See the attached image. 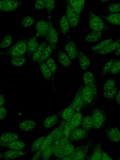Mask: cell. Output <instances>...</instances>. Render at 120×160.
Wrapping results in <instances>:
<instances>
[{
  "label": "cell",
  "instance_id": "cell-1",
  "mask_svg": "<svg viewBox=\"0 0 120 160\" xmlns=\"http://www.w3.org/2000/svg\"><path fill=\"white\" fill-rule=\"evenodd\" d=\"M89 108L93 122V129L95 131L99 130L106 125L107 114L103 108L96 107L94 104Z\"/></svg>",
  "mask_w": 120,
  "mask_h": 160
},
{
  "label": "cell",
  "instance_id": "cell-2",
  "mask_svg": "<svg viewBox=\"0 0 120 160\" xmlns=\"http://www.w3.org/2000/svg\"><path fill=\"white\" fill-rule=\"evenodd\" d=\"M82 94L83 106L82 110L84 111L87 108H90L92 105L94 104L95 101L98 98L97 84L89 86L83 84Z\"/></svg>",
  "mask_w": 120,
  "mask_h": 160
},
{
  "label": "cell",
  "instance_id": "cell-3",
  "mask_svg": "<svg viewBox=\"0 0 120 160\" xmlns=\"http://www.w3.org/2000/svg\"><path fill=\"white\" fill-rule=\"evenodd\" d=\"M28 39L25 37L12 46L0 53L1 55L8 57H17L25 55L27 52Z\"/></svg>",
  "mask_w": 120,
  "mask_h": 160
},
{
  "label": "cell",
  "instance_id": "cell-4",
  "mask_svg": "<svg viewBox=\"0 0 120 160\" xmlns=\"http://www.w3.org/2000/svg\"><path fill=\"white\" fill-rule=\"evenodd\" d=\"M89 31L96 32H107L111 29L106 25L102 18L96 15L90 9L88 13V28Z\"/></svg>",
  "mask_w": 120,
  "mask_h": 160
},
{
  "label": "cell",
  "instance_id": "cell-5",
  "mask_svg": "<svg viewBox=\"0 0 120 160\" xmlns=\"http://www.w3.org/2000/svg\"><path fill=\"white\" fill-rule=\"evenodd\" d=\"M94 142L92 139H89L85 143L75 148L71 155L72 160H85L88 154L89 149Z\"/></svg>",
  "mask_w": 120,
  "mask_h": 160
},
{
  "label": "cell",
  "instance_id": "cell-6",
  "mask_svg": "<svg viewBox=\"0 0 120 160\" xmlns=\"http://www.w3.org/2000/svg\"><path fill=\"white\" fill-rule=\"evenodd\" d=\"M65 15L71 26V28L74 32L77 31V28L80 26L81 28L80 20L78 15L71 6L69 0L66 1V7L64 11Z\"/></svg>",
  "mask_w": 120,
  "mask_h": 160
},
{
  "label": "cell",
  "instance_id": "cell-7",
  "mask_svg": "<svg viewBox=\"0 0 120 160\" xmlns=\"http://www.w3.org/2000/svg\"><path fill=\"white\" fill-rule=\"evenodd\" d=\"M49 24V30L47 35L46 38V41L48 44L50 45L54 50V52H56L58 47V34L54 27L51 20H48Z\"/></svg>",
  "mask_w": 120,
  "mask_h": 160
},
{
  "label": "cell",
  "instance_id": "cell-8",
  "mask_svg": "<svg viewBox=\"0 0 120 160\" xmlns=\"http://www.w3.org/2000/svg\"><path fill=\"white\" fill-rule=\"evenodd\" d=\"M91 132L80 126L71 132L68 136V139L70 141L73 142L83 141L89 137Z\"/></svg>",
  "mask_w": 120,
  "mask_h": 160
},
{
  "label": "cell",
  "instance_id": "cell-9",
  "mask_svg": "<svg viewBox=\"0 0 120 160\" xmlns=\"http://www.w3.org/2000/svg\"><path fill=\"white\" fill-rule=\"evenodd\" d=\"M64 49L71 59L77 58L79 50L76 42L67 36L66 43L62 45Z\"/></svg>",
  "mask_w": 120,
  "mask_h": 160
},
{
  "label": "cell",
  "instance_id": "cell-10",
  "mask_svg": "<svg viewBox=\"0 0 120 160\" xmlns=\"http://www.w3.org/2000/svg\"><path fill=\"white\" fill-rule=\"evenodd\" d=\"M25 3L22 1L0 0V11L4 12L13 11L17 10Z\"/></svg>",
  "mask_w": 120,
  "mask_h": 160
},
{
  "label": "cell",
  "instance_id": "cell-11",
  "mask_svg": "<svg viewBox=\"0 0 120 160\" xmlns=\"http://www.w3.org/2000/svg\"><path fill=\"white\" fill-rule=\"evenodd\" d=\"M63 49V46L61 47H58L56 51V57L57 61L62 66L68 68L71 65L72 61L67 53L64 51Z\"/></svg>",
  "mask_w": 120,
  "mask_h": 160
},
{
  "label": "cell",
  "instance_id": "cell-12",
  "mask_svg": "<svg viewBox=\"0 0 120 160\" xmlns=\"http://www.w3.org/2000/svg\"><path fill=\"white\" fill-rule=\"evenodd\" d=\"M120 46V39L119 37L115 38L112 42L103 49L96 52H94L89 54V57L94 56L95 55H104L110 53L116 50Z\"/></svg>",
  "mask_w": 120,
  "mask_h": 160
},
{
  "label": "cell",
  "instance_id": "cell-13",
  "mask_svg": "<svg viewBox=\"0 0 120 160\" xmlns=\"http://www.w3.org/2000/svg\"><path fill=\"white\" fill-rule=\"evenodd\" d=\"M49 24L44 20H39L35 24L36 35L38 38H46L49 30Z\"/></svg>",
  "mask_w": 120,
  "mask_h": 160
},
{
  "label": "cell",
  "instance_id": "cell-14",
  "mask_svg": "<svg viewBox=\"0 0 120 160\" xmlns=\"http://www.w3.org/2000/svg\"><path fill=\"white\" fill-rule=\"evenodd\" d=\"M105 136L109 140L118 142L120 140V130L117 127L107 126L105 128Z\"/></svg>",
  "mask_w": 120,
  "mask_h": 160
},
{
  "label": "cell",
  "instance_id": "cell-15",
  "mask_svg": "<svg viewBox=\"0 0 120 160\" xmlns=\"http://www.w3.org/2000/svg\"><path fill=\"white\" fill-rule=\"evenodd\" d=\"M83 84H80L77 88L76 94L72 100L75 112H80L83 106L82 89Z\"/></svg>",
  "mask_w": 120,
  "mask_h": 160
},
{
  "label": "cell",
  "instance_id": "cell-16",
  "mask_svg": "<svg viewBox=\"0 0 120 160\" xmlns=\"http://www.w3.org/2000/svg\"><path fill=\"white\" fill-rule=\"evenodd\" d=\"M22 139L17 133L10 131H5L0 134V143H7Z\"/></svg>",
  "mask_w": 120,
  "mask_h": 160
},
{
  "label": "cell",
  "instance_id": "cell-17",
  "mask_svg": "<svg viewBox=\"0 0 120 160\" xmlns=\"http://www.w3.org/2000/svg\"><path fill=\"white\" fill-rule=\"evenodd\" d=\"M3 158L6 160H15L22 156H27L28 154L22 150L10 149L3 153Z\"/></svg>",
  "mask_w": 120,
  "mask_h": 160
},
{
  "label": "cell",
  "instance_id": "cell-18",
  "mask_svg": "<svg viewBox=\"0 0 120 160\" xmlns=\"http://www.w3.org/2000/svg\"><path fill=\"white\" fill-rule=\"evenodd\" d=\"M38 45V38L36 35L31 36L28 39L26 52L28 59L32 56Z\"/></svg>",
  "mask_w": 120,
  "mask_h": 160
},
{
  "label": "cell",
  "instance_id": "cell-19",
  "mask_svg": "<svg viewBox=\"0 0 120 160\" xmlns=\"http://www.w3.org/2000/svg\"><path fill=\"white\" fill-rule=\"evenodd\" d=\"M61 112L62 110L46 118L43 122L44 128L47 130H49L54 126L61 117Z\"/></svg>",
  "mask_w": 120,
  "mask_h": 160
},
{
  "label": "cell",
  "instance_id": "cell-20",
  "mask_svg": "<svg viewBox=\"0 0 120 160\" xmlns=\"http://www.w3.org/2000/svg\"><path fill=\"white\" fill-rule=\"evenodd\" d=\"M59 33L63 36H66L70 31L71 27L65 15L62 16L59 21Z\"/></svg>",
  "mask_w": 120,
  "mask_h": 160
},
{
  "label": "cell",
  "instance_id": "cell-21",
  "mask_svg": "<svg viewBox=\"0 0 120 160\" xmlns=\"http://www.w3.org/2000/svg\"><path fill=\"white\" fill-rule=\"evenodd\" d=\"M45 62L50 69L51 73V85L52 89L53 91L55 89L54 82L57 71V66L53 58H48Z\"/></svg>",
  "mask_w": 120,
  "mask_h": 160
},
{
  "label": "cell",
  "instance_id": "cell-22",
  "mask_svg": "<svg viewBox=\"0 0 120 160\" xmlns=\"http://www.w3.org/2000/svg\"><path fill=\"white\" fill-rule=\"evenodd\" d=\"M65 121L62 120L59 122L58 126L52 130V143L58 141L65 136L64 125Z\"/></svg>",
  "mask_w": 120,
  "mask_h": 160
},
{
  "label": "cell",
  "instance_id": "cell-23",
  "mask_svg": "<svg viewBox=\"0 0 120 160\" xmlns=\"http://www.w3.org/2000/svg\"><path fill=\"white\" fill-rule=\"evenodd\" d=\"M37 125L34 120L26 119L21 121L19 124L20 129L25 132H32L35 129Z\"/></svg>",
  "mask_w": 120,
  "mask_h": 160
},
{
  "label": "cell",
  "instance_id": "cell-24",
  "mask_svg": "<svg viewBox=\"0 0 120 160\" xmlns=\"http://www.w3.org/2000/svg\"><path fill=\"white\" fill-rule=\"evenodd\" d=\"M0 146L11 149L22 150L26 147L27 145L21 139L7 143H0Z\"/></svg>",
  "mask_w": 120,
  "mask_h": 160
},
{
  "label": "cell",
  "instance_id": "cell-25",
  "mask_svg": "<svg viewBox=\"0 0 120 160\" xmlns=\"http://www.w3.org/2000/svg\"><path fill=\"white\" fill-rule=\"evenodd\" d=\"M79 62L80 68L83 70L88 69L91 65V58L86 54L79 51L77 58Z\"/></svg>",
  "mask_w": 120,
  "mask_h": 160
},
{
  "label": "cell",
  "instance_id": "cell-26",
  "mask_svg": "<svg viewBox=\"0 0 120 160\" xmlns=\"http://www.w3.org/2000/svg\"><path fill=\"white\" fill-rule=\"evenodd\" d=\"M83 116L81 112H75L70 119L69 126L71 132L80 126Z\"/></svg>",
  "mask_w": 120,
  "mask_h": 160
},
{
  "label": "cell",
  "instance_id": "cell-27",
  "mask_svg": "<svg viewBox=\"0 0 120 160\" xmlns=\"http://www.w3.org/2000/svg\"><path fill=\"white\" fill-rule=\"evenodd\" d=\"M82 80L83 84L90 86L97 83L96 74L90 71H86L82 75Z\"/></svg>",
  "mask_w": 120,
  "mask_h": 160
},
{
  "label": "cell",
  "instance_id": "cell-28",
  "mask_svg": "<svg viewBox=\"0 0 120 160\" xmlns=\"http://www.w3.org/2000/svg\"><path fill=\"white\" fill-rule=\"evenodd\" d=\"M102 32L91 31L86 33L83 38L85 41L91 43H95L101 40Z\"/></svg>",
  "mask_w": 120,
  "mask_h": 160
},
{
  "label": "cell",
  "instance_id": "cell-29",
  "mask_svg": "<svg viewBox=\"0 0 120 160\" xmlns=\"http://www.w3.org/2000/svg\"><path fill=\"white\" fill-rule=\"evenodd\" d=\"M46 135L40 136L36 139L28 146L31 151L30 157L32 158L39 150Z\"/></svg>",
  "mask_w": 120,
  "mask_h": 160
},
{
  "label": "cell",
  "instance_id": "cell-30",
  "mask_svg": "<svg viewBox=\"0 0 120 160\" xmlns=\"http://www.w3.org/2000/svg\"><path fill=\"white\" fill-rule=\"evenodd\" d=\"M103 142L100 141L95 143L94 142L92 144V157L96 160H101L102 151V146Z\"/></svg>",
  "mask_w": 120,
  "mask_h": 160
},
{
  "label": "cell",
  "instance_id": "cell-31",
  "mask_svg": "<svg viewBox=\"0 0 120 160\" xmlns=\"http://www.w3.org/2000/svg\"><path fill=\"white\" fill-rule=\"evenodd\" d=\"M75 112L74 108L72 101L67 107L62 110L61 117L62 120L67 121L70 119Z\"/></svg>",
  "mask_w": 120,
  "mask_h": 160
},
{
  "label": "cell",
  "instance_id": "cell-32",
  "mask_svg": "<svg viewBox=\"0 0 120 160\" xmlns=\"http://www.w3.org/2000/svg\"><path fill=\"white\" fill-rule=\"evenodd\" d=\"M98 16L112 24L120 25V14L119 12L111 13L105 15H98Z\"/></svg>",
  "mask_w": 120,
  "mask_h": 160
},
{
  "label": "cell",
  "instance_id": "cell-33",
  "mask_svg": "<svg viewBox=\"0 0 120 160\" xmlns=\"http://www.w3.org/2000/svg\"><path fill=\"white\" fill-rule=\"evenodd\" d=\"M48 44L46 40L42 42L34 51L32 60V62H37L39 59Z\"/></svg>",
  "mask_w": 120,
  "mask_h": 160
},
{
  "label": "cell",
  "instance_id": "cell-34",
  "mask_svg": "<svg viewBox=\"0 0 120 160\" xmlns=\"http://www.w3.org/2000/svg\"><path fill=\"white\" fill-rule=\"evenodd\" d=\"M69 2L80 20V14L84 8L85 0H69Z\"/></svg>",
  "mask_w": 120,
  "mask_h": 160
},
{
  "label": "cell",
  "instance_id": "cell-35",
  "mask_svg": "<svg viewBox=\"0 0 120 160\" xmlns=\"http://www.w3.org/2000/svg\"><path fill=\"white\" fill-rule=\"evenodd\" d=\"M53 142L52 130L46 135V136L39 150L35 154L40 158L42 152L48 146L51 144Z\"/></svg>",
  "mask_w": 120,
  "mask_h": 160
},
{
  "label": "cell",
  "instance_id": "cell-36",
  "mask_svg": "<svg viewBox=\"0 0 120 160\" xmlns=\"http://www.w3.org/2000/svg\"><path fill=\"white\" fill-rule=\"evenodd\" d=\"M28 58L25 55L17 57H9L8 60L12 64L16 67H21L28 61Z\"/></svg>",
  "mask_w": 120,
  "mask_h": 160
},
{
  "label": "cell",
  "instance_id": "cell-37",
  "mask_svg": "<svg viewBox=\"0 0 120 160\" xmlns=\"http://www.w3.org/2000/svg\"><path fill=\"white\" fill-rule=\"evenodd\" d=\"M80 127L91 132L93 129V122L91 115L83 117Z\"/></svg>",
  "mask_w": 120,
  "mask_h": 160
},
{
  "label": "cell",
  "instance_id": "cell-38",
  "mask_svg": "<svg viewBox=\"0 0 120 160\" xmlns=\"http://www.w3.org/2000/svg\"><path fill=\"white\" fill-rule=\"evenodd\" d=\"M63 154L64 157L70 156L74 151L75 148L71 142L68 139L62 145Z\"/></svg>",
  "mask_w": 120,
  "mask_h": 160
},
{
  "label": "cell",
  "instance_id": "cell-39",
  "mask_svg": "<svg viewBox=\"0 0 120 160\" xmlns=\"http://www.w3.org/2000/svg\"><path fill=\"white\" fill-rule=\"evenodd\" d=\"M54 52L53 49L49 45L46 47L41 56L39 60L36 62L37 65L38 66L42 63L45 61L49 58Z\"/></svg>",
  "mask_w": 120,
  "mask_h": 160
},
{
  "label": "cell",
  "instance_id": "cell-40",
  "mask_svg": "<svg viewBox=\"0 0 120 160\" xmlns=\"http://www.w3.org/2000/svg\"><path fill=\"white\" fill-rule=\"evenodd\" d=\"M43 77L47 82L51 81V73L50 69L45 62H44L38 66Z\"/></svg>",
  "mask_w": 120,
  "mask_h": 160
},
{
  "label": "cell",
  "instance_id": "cell-41",
  "mask_svg": "<svg viewBox=\"0 0 120 160\" xmlns=\"http://www.w3.org/2000/svg\"><path fill=\"white\" fill-rule=\"evenodd\" d=\"M116 60V58L111 59L104 64L102 68L101 76L102 82L103 81L104 77L108 74L111 69L113 63Z\"/></svg>",
  "mask_w": 120,
  "mask_h": 160
},
{
  "label": "cell",
  "instance_id": "cell-42",
  "mask_svg": "<svg viewBox=\"0 0 120 160\" xmlns=\"http://www.w3.org/2000/svg\"><path fill=\"white\" fill-rule=\"evenodd\" d=\"M52 154L57 158H62L64 157L62 146L57 141L53 142L52 144Z\"/></svg>",
  "mask_w": 120,
  "mask_h": 160
},
{
  "label": "cell",
  "instance_id": "cell-43",
  "mask_svg": "<svg viewBox=\"0 0 120 160\" xmlns=\"http://www.w3.org/2000/svg\"><path fill=\"white\" fill-rule=\"evenodd\" d=\"M118 91V88L116 86L111 90L102 91V95L107 101H111L115 99Z\"/></svg>",
  "mask_w": 120,
  "mask_h": 160
},
{
  "label": "cell",
  "instance_id": "cell-44",
  "mask_svg": "<svg viewBox=\"0 0 120 160\" xmlns=\"http://www.w3.org/2000/svg\"><path fill=\"white\" fill-rule=\"evenodd\" d=\"M116 78H110L106 80L104 83L102 88V91L111 90L114 88L116 86Z\"/></svg>",
  "mask_w": 120,
  "mask_h": 160
},
{
  "label": "cell",
  "instance_id": "cell-45",
  "mask_svg": "<svg viewBox=\"0 0 120 160\" xmlns=\"http://www.w3.org/2000/svg\"><path fill=\"white\" fill-rule=\"evenodd\" d=\"M113 40V39L112 38L107 39L104 40L93 46L92 47L91 50L94 52L100 50L111 43Z\"/></svg>",
  "mask_w": 120,
  "mask_h": 160
},
{
  "label": "cell",
  "instance_id": "cell-46",
  "mask_svg": "<svg viewBox=\"0 0 120 160\" xmlns=\"http://www.w3.org/2000/svg\"><path fill=\"white\" fill-rule=\"evenodd\" d=\"M45 8L48 13V20H51V17L55 7V1L45 0Z\"/></svg>",
  "mask_w": 120,
  "mask_h": 160
},
{
  "label": "cell",
  "instance_id": "cell-47",
  "mask_svg": "<svg viewBox=\"0 0 120 160\" xmlns=\"http://www.w3.org/2000/svg\"><path fill=\"white\" fill-rule=\"evenodd\" d=\"M13 38L9 33L7 34L0 43V48H6L12 44Z\"/></svg>",
  "mask_w": 120,
  "mask_h": 160
},
{
  "label": "cell",
  "instance_id": "cell-48",
  "mask_svg": "<svg viewBox=\"0 0 120 160\" xmlns=\"http://www.w3.org/2000/svg\"><path fill=\"white\" fill-rule=\"evenodd\" d=\"M34 22L35 19L32 17L29 16H26L20 20L21 25L25 28L30 27Z\"/></svg>",
  "mask_w": 120,
  "mask_h": 160
},
{
  "label": "cell",
  "instance_id": "cell-49",
  "mask_svg": "<svg viewBox=\"0 0 120 160\" xmlns=\"http://www.w3.org/2000/svg\"><path fill=\"white\" fill-rule=\"evenodd\" d=\"M52 144L42 152L41 157V160H48L50 158L52 154Z\"/></svg>",
  "mask_w": 120,
  "mask_h": 160
},
{
  "label": "cell",
  "instance_id": "cell-50",
  "mask_svg": "<svg viewBox=\"0 0 120 160\" xmlns=\"http://www.w3.org/2000/svg\"><path fill=\"white\" fill-rule=\"evenodd\" d=\"M120 11L119 2H112L110 3L107 9V12L111 13H119Z\"/></svg>",
  "mask_w": 120,
  "mask_h": 160
},
{
  "label": "cell",
  "instance_id": "cell-51",
  "mask_svg": "<svg viewBox=\"0 0 120 160\" xmlns=\"http://www.w3.org/2000/svg\"><path fill=\"white\" fill-rule=\"evenodd\" d=\"M120 60H116L113 63L111 69L108 73L109 75L119 73L120 69Z\"/></svg>",
  "mask_w": 120,
  "mask_h": 160
},
{
  "label": "cell",
  "instance_id": "cell-52",
  "mask_svg": "<svg viewBox=\"0 0 120 160\" xmlns=\"http://www.w3.org/2000/svg\"><path fill=\"white\" fill-rule=\"evenodd\" d=\"M34 6L36 10L45 8V0H34Z\"/></svg>",
  "mask_w": 120,
  "mask_h": 160
},
{
  "label": "cell",
  "instance_id": "cell-53",
  "mask_svg": "<svg viewBox=\"0 0 120 160\" xmlns=\"http://www.w3.org/2000/svg\"><path fill=\"white\" fill-rule=\"evenodd\" d=\"M7 113V110L4 106L0 108V121L5 118Z\"/></svg>",
  "mask_w": 120,
  "mask_h": 160
},
{
  "label": "cell",
  "instance_id": "cell-54",
  "mask_svg": "<svg viewBox=\"0 0 120 160\" xmlns=\"http://www.w3.org/2000/svg\"><path fill=\"white\" fill-rule=\"evenodd\" d=\"M101 160H113L112 158L104 151L102 150Z\"/></svg>",
  "mask_w": 120,
  "mask_h": 160
},
{
  "label": "cell",
  "instance_id": "cell-55",
  "mask_svg": "<svg viewBox=\"0 0 120 160\" xmlns=\"http://www.w3.org/2000/svg\"><path fill=\"white\" fill-rule=\"evenodd\" d=\"M5 102L4 95L2 93L0 94V108L4 106Z\"/></svg>",
  "mask_w": 120,
  "mask_h": 160
},
{
  "label": "cell",
  "instance_id": "cell-56",
  "mask_svg": "<svg viewBox=\"0 0 120 160\" xmlns=\"http://www.w3.org/2000/svg\"><path fill=\"white\" fill-rule=\"evenodd\" d=\"M120 91L119 90L115 98L117 104L118 105H120Z\"/></svg>",
  "mask_w": 120,
  "mask_h": 160
},
{
  "label": "cell",
  "instance_id": "cell-57",
  "mask_svg": "<svg viewBox=\"0 0 120 160\" xmlns=\"http://www.w3.org/2000/svg\"><path fill=\"white\" fill-rule=\"evenodd\" d=\"M71 155L69 156H66L62 158H57L54 160H72Z\"/></svg>",
  "mask_w": 120,
  "mask_h": 160
},
{
  "label": "cell",
  "instance_id": "cell-58",
  "mask_svg": "<svg viewBox=\"0 0 120 160\" xmlns=\"http://www.w3.org/2000/svg\"><path fill=\"white\" fill-rule=\"evenodd\" d=\"M85 160H96L92 156L91 154H88Z\"/></svg>",
  "mask_w": 120,
  "mask_h": 160
},
{
  "label": "cell",
  "instance_id": "cell-59",
  "mask_svg": "<svg viewBox=\"0 0 120 160\" xmlns=\"http://www.w3.org/2000/svg\"><path fill=\"white\" fill-rule=\"evenodd\" d=\"M120 47L117 48L116 50V51L114 52V54L116 56H120Z\"/></svg>",
  "mask_w": 120,
  "mask_h": 160
},
{
  "label": "cell",
  "instance_id": "cell-60",
  "mask_svg": "<svg viewBox=\"0 0 120 160\" xmlns=\"http://www.w3.org/2000/svg\"><path fill=\"white\" fill-rule=\"evenodd\" d=\"M3 153L0 151V159L3 158Z\"/></svg>",
  "mask_w": 120,
  "mask_h": 160
},
{
  "label": "cell",
  "instance_id": "cell-61",
  "mask_svg": "<svg viewBox=\"0 0 120 160\" xmlns=\"http://www.w3.org/2000/svg\"><path fill=\"white\" fill-rule=\"evenodd\" d=\"M102 2H107L109 1V0H101V1Z\"/></svg>",
  "mask_w": 120,
  "mask_h": 160
},
{
  "label": "cell",
  "instance_id": "cell-62",
  "mask_svg": "<svg viewBox=\"0 0 120 160\" xmlns=\"http://www.w3.org/2000/svg\"></svg>",
  "mask_w": 120,
  "mask_h": 160
}]
</instances>
